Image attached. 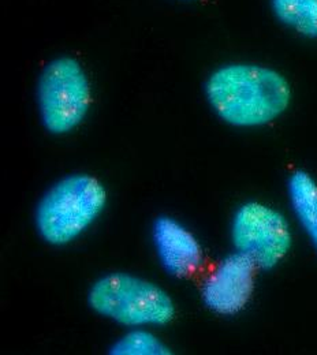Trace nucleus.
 I'll list each match as a JSON object with an SVG mask.
<instances>
[{"label": "nucleus", "instance_id": "10", "mask_svg": "<svg viewBox=\"0 0 317 355\" xmlns=\"http://www.w3.org/2000/svg\"><path fill=\"white\" fill-rule=\"evenodd\" d=\"M112 355H169L170 347L156 335L142 328H132L110 349Z\"/></svg>", "mask_w": 317, "mask_h": 355}, {"label": "nucleus", "instance_id": "4", "mask_svg": "<svg viewBox=\"0 0 317 355\" xmlns=\"http://www.w3.org/2000/svg\"><path fill=\"white\" fill-rule=\"evenodd\" d=\"M36 97L48 133L63 135L77 129L91 107V84L83 64L71 56L51 60L40 73Z\"/></svg>", "mask_w": 317, "mask_h": 355}, {"label": "nucleus", "instance_id": "5", "mask_svg": "<svg viewBox=\"0 0 317 355\" xmlns=\"http://www.w3.org/2000/svg\"><path fill=\"white\" fill-rule=\"evenodd\" d=\"M235 252L249 259L259 270H271L290 253L293 232L287 218L259 201L242 204L231 220Z\"/></svg>", "mask_w": 317, "mask_h": 355}, {"label": "nucleus", "instance_id": "2", "mask_svg": "<svg viewBox=\"0 0 317 355\" xmlns=\"http://www.w3.org/2000/svg\"><path fill=\"white\" fill-rule=\"evenodd\" d=\"M107 205V191L96 178L71 174L56 182L37 204L39 235L52 246H65L81 236Z\"/></svg>", "mask_w": 317, "mask_h": 355}, {"label": "nucleus", "instance_id": "9", "mask_svg": "<svg viewBox=\"0 0 317 355\" xmlns=\"http://www.w3.org/2000/svg\"><path fill=\"white\" fill-rule=\"evenodd\" d=\"M276 19L305 39H317V0H271Z\"/></svg>", "mask_w": 317, "mask_h": 355}, {"label": "nucleus", "instance_id": "8", "mask_svg": "<svg viewBox=\"0 0 317 355\" xmlns=\"http://www.w3.org/2000/svg\"><path fill=\"white\" fill-rule=\"evenodd\" d=\"M291 211L317 253V180L308 171L297 170L287 180Z\"/></svg>", "mask_w": 317, "mask_h": 355}, {"label": "nucleus", "instance_id": "1", "mask_svg": "<svg viewBox=\"0 0 317 355\" xmlns=\"http://www.w3.org/2000/svg\"><path fill=\"white\" fill-rule=\"evenodd\" d=\"M204 90L214 112L239 129L270 125L287 111L293 97L291 85L282 73L255 63H230L216 69Z\"/></svg>", "mask_w": 317, "mask_h": 355}, {"label": "nucleus", "instance_id": "3", "mask_svg": "<svg viewBox=\"0 0 317 355\" xmlns=\"http://www.w3.org/2000/svg\"><path fill=\"white\" fill-rule=\"evenodd\" d=\"M88 304L98 315L128 328L164 327L175 315V305L162 287L123 272L96 280Z\"/></svg>", "mask_w": 317, "mask_h": 355}, {"label": "nucleus", "instance_id": "7", "mask_svg": "<svg viewBox=\"0 0 317 355\" xmlns=\"http://www.w3.org/2000/svg\"><path fill=\"white\" fill-rule=\"evenodd\" d=\"M152 239L160 264L173 277L183 279L194 275L204 261L198 239L174 218H156Z\"/></svg>", "mask_w": 317, "mask_h": 355}, {"label": "nucleus", "instance_id": "6", "mask_svg": "<svg viewBox=\"0 0 317 355\" xmlns=\"http://www.w3.org/2000/svg\"><path fill=\"white\" fill-rule=\"evenodd\" d=\"M256 266L238 252L223 257L201 286V300L207 309L219 315L243 311L255 291Z\"/></svg>", "mask_w": 317, "mask_h": 355}]
</instances>
